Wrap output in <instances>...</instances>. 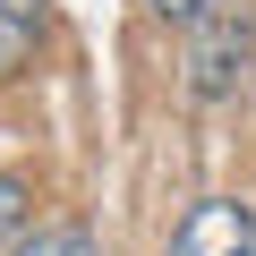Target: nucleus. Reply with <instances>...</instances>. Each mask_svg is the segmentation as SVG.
<instances>
[{
	"label": "nucleus",
	"instance_id": "nucleus-1",
	"mask_svg": "<svg viewBox=\"0 0 256 256\" xmlns=\"http://www.w3.org/2000/svg\"><path fill=\"white\" fill-rule=\"evenodd\" d=\"M248 34H256V0H205L188 18V86L205 102H222L239 86V60H248Z\"/></svg>",
	"mask_w": 256,
	"mask_h": 256
},
{
	"label": "nucleus",
	"instance_id": "nucleus-2",
	"mask_svg": "<svg viewBox=\"0 0 256 256\" xmlns=\"http://www.w3.org/2000/svg\"><path fill=\"white\" fill-rule=\"evenodd\" d=\"M171 256H256V205H239V196L188 205V222L171 230Z\"/></svg>",
	"mask_w": 256,
	"mask_h": 256
},
{
	"label": "nucleus",
	"instance_id": "nucleus-3",
	"mask_svg": "<svg viewBox=\"0 0 256 256\" xmlns=\"http://www.w3.org/2000/svg\"><path fill=\"white\" fill-rule=\"evenodd\" d=\"M34 34H43V0H0V77H18Z\"/></svg>",
	"mask_w": 256,
	"mask_h": 256
},
{
	"label": "nucleus",
	"instance_id": "nucleus-4",
	"mask_svg": "<svg viewBox=\"0 0 256 256\" xmlns=\"http://www.w3.org/2000/svg\"><path fill=\"white\" fill-rule=\"evenodd\" d=\"M0 256H94V230H77V222H60V230H26V239H9Z\"/></svg>",
	"mask_w": 256,
	"mask_h": 256
},
{
	"label": "nucleus",
	"instance_id": "nucleus-5",
	"mask_svg": "<svg viewBox=\"0 0 256 256\" xmlns=\"http://www.w3.org/2000/svg\"><path fill=\"white\" fill-rule=\"evenodd\" d=\"M0 239H26V188L0 180Z\"/></svg>",
	"mask_w": 256,
	"mask_h": 256
},
{
	"label": "nucleus",
	"instance_id": "nucleus-6",
	"mask_svg": "<svg viewBox=\"0 0 256 256\" xmlns=\"http://www.w3.org/2000/svg\"><path fill=\"white\" fill-rule=\"evenodd\" d=\"M154 9H162V18H180V26H188V18H196V9H205V0H154Z\"/></svg>",
	"mask_w": 256,
	"mask_h": 256
}]
</instances>
